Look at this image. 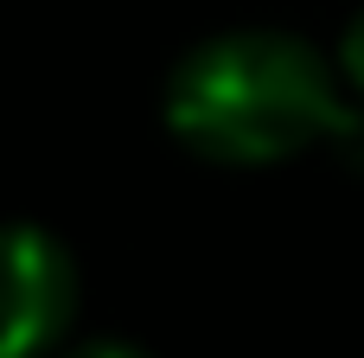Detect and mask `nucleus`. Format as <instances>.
Returning a JSON list of instances; mask_svg holds the SVG:
<instances>
[{"label": "nucleus", "mask_w": 364, "mask_h": 358, "mask_svg": "<svg viewBox=\"0 0 364 358\" xmlns=\"http://www.w3.org/2000/svg\"><path fill=\"white\" fill-rule=\"evenodd\" d=\"M77 301L83 282L70 243L45 224H0V358H51Z\"/></svg>", "instance_id": "2"}, {"label": "nucleus", "mask_w": 364, "mask_h": 358, "mask_svg": "<svg viewBox=\"0 0 364 358\" xmlns=\"http://www.w3.org/2000/svg\"><path fill=\"white\" fill-rule=\"evenodd\" d=\"M333 58L282 26H237L198 38L166 77V128L218 167H275L339 141L352 102Z\"/></svg>", "instance_id": "1"}, {"label": "nucleus", "mask_w": 364, "mask_h": 358, "mask_svg": "<svg viewBox=\"0 0 364 358\" xmlns=\"http://www.w3.org/2000/svg\"><path fill=\"white\" fill-rule=\"evenodd\" d=\"M64 358H154V352H141L128 339H90V346H77V352H64Z\"/></svg>", "instance_id": "4"}, {"label": "nucleus", "mask_w": 364, "mask_h": 358, "mask_svg": "<svg viewBox=\"0 0 364 358\" xmlns=\"http://www.w3.org/2000/svg\"><path fill=\"white\" fill-rule=\"evenodd\" d=\"M333 70H339L346 90H358V96H364V6L346 19V32H339V58H333Z\"/></svg>", "instance_id": "3"}]
</instances>
